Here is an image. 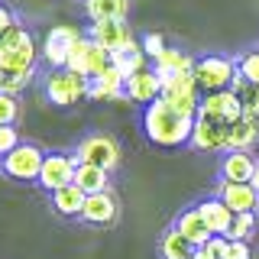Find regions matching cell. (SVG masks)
Listing matches in <instances>:
<instances>
[{
	"label": "cell",
	"mask_w": 259,
	"mask_h": 259,
	"mask_svg": "<svg viewBox=\"0 0 259 259\" xmlns=\"http://www.w3.org/2000/svg\"><path fill=\"white\" fill-rule=\"evenodd\" d=\"M84 198H88V194L81 191L75 182L65 185V188H59V191H52V204H55V210H59V214H65V217H78L81 207H84Z\"/></svg>",
	"instance_id": "cb8c5ba5"
},
{
	"label": "cell",
	"mask_w": 259,
	"mask_h": 259,
	"mask_svg": "<svg viewBox=\"0 0 259 259\" xmlns=\"http://www.w3.org/2000/svg\"><path fill=\"white\" fill-rule=\"evenodd\" d=\"M175 230L182 233V237L188 240L194 249H201V246H204V243H207L210 237H214V233L207 230V224H204V214L198 210V204L178 214V221H175Z\"/></svg>",
	"instance_id": "2e32d148"
},
{
	"label": "cell",
	"mask_w": 259,
	"mask_h": 259,
	"mask_svg": "<svg viewBox=\"0 0 259 259\" xmlns=\"http://www.w3.org/2000/svg\"><path fill=\"white\" fill-rule=\"evenodd\" d=\"M143 130H146V136H149L156 146L172 149V146L191 143L194 117H188V113H178L172 104H165L159 97V101H152L149 107L143 110Z\"/></svg>",
	"instance_id": "6da1fadb"
},
{
	"label": "cell",
	"mask_w": 259,
	"mask_h": 259,
	"mask_svg": "<svg viewBox=\"0 0 259 259\" xmlns=\"http://www.w3.org/2000/svg\"><path fill=\"white\" fill-rule=\"evenodd\" d=\"M13 23H16V16H13V10H10V7H0V36H4V32L10 29Z\"/></svg>",
	"instance_id": "8d00e7d4"
},
{
	"label": "cell",
	"mask_w": 259,
	"mask_h": 259,
	"mask_svg": "<svg viewBox=\"0 0 259 259\" xmlns=\"http://www.w3.org/2000/svg\"><path fill=\"white\" fill-rule=\"evenodd\" d=\"M42 88H46L49 104H55V107H75L78 101L88 97L91 81L84 75H78V71H71V68H52L42 78Z\"/></svg>",
	"instance_id": "3957f363"
},
{
	"label": "cell",
	"mask_w": 259,
	"mask_h": 259,
	"mask_svg": "<svg viewBox=\"0 0 259 259\" xmlns=\"http://www.w3.org/2000/svg\"><path fill=\"white\" fill-rule=\"evenodd\" d=\"M227 136H230V123L227 120H214L198 113L194 117V130H191V146L201 152H221L227 149Z\"/></svg>",
	"instance_id": "8fae6325"
},
{
	"label": "cell",
	"mask_w": 259,
	"mask_h": 259,
	"mask_svg": "<svg viewBox=\"0 0 259 259\" xmlns=\"http://www.w3.org/2000/svg\"><path fill=\"white\" fill-rule=\"evenodd\" d=\"M198 113H204V117H214V120H237L240 117V101L237 94L227 88V91H214V94H201V104H198Z\"/></svg>",
	"instance_id": "9a60e30c"
},
{
	"label": "cell",
	"mask_w": 259,
	"mask_h": 259,
	"mask_svg": "<svg viewBox=\"0 0 259 259\" xmlns=\"http://www.w3.org/2000/svg\"><path fill=\"white\" fill-rule=\"evenodd\" d=\"M221 259H253V249H249L246 240H227V249Z\"/></svg>",
	"instance_id": "836d02e7"
},
{
	"label": "cell",
	"mask_w": 259,
	"mask_h": 259,
	"mask_svg": "<svg viewBox=\"0 0 259 259\" xmlns=\"http://www.w3.org/2000/svg\"><path fill=\"white\" fill-rule=\"evenodd\" d=\"M162 101L172 104L178 113L198 117L201 91H198V84H194L191 75H172V78H162Z\"/></svg>",
	"instance_id": "ba28073f"
},
{
	"label": "cell",
	"mask_w": 259,
	"mask_h": 259,
	"mask_svg": "<svg viewBox=\"0 0 259 259\" xmlns=\"http://www.w3.org/2000/svg\"><path fill=\"white\" fill-rule=\"evenodd\" d=\"M84 10L91 16V23L97 20H126L130 10V0H84Z\"/></svg>",
	"instance_id": "d4e9b609"
},
{
	"label": "cell",
	"mask_w": 259,
	"mask_h": 259,
	"mask_svg": "<svg viewBox=\"0 0 259 259\" xmlns=\"http://www.w3.org/2000/svg\"><path fill=\"white\" fill-rule=\"evenodd\" d=\"M75 156H78V162L101 165V168H107V172H113V168L120 165V146L107 133H91V136H84V140L78 143Z\"/></svg>",
	"instance_id": "52a82bcc"
},
{
	"label": "cell",
	"mask_w": 259,
	"mask_h": 259,
	"mask_svg": "<svg viewBox=\"0 0 259 259\" xmlns=\"http://www.w3.org/2000/svg\"><path fill=\"white\" fill-rule=\"evenodd\" d=\"M194 259H201V253H194Z\"/></svg>",
	"instance_id": "f35d334b"
},
{
	"label": "cell",
	"mask_w": 259,
	"mask_h": 259,
	"mask_svg": "<svg viewBox=\"0 0 259 259\" xmlns=\"http://www.w3.org/2000/svg\"><path fill=\"white\" fill-rule=\"evenodd\" d=\"M75 168H78L75 152H49L46 162H42V172H39V185L52 194V191H59V188L75 182Z\"/></svg>",
	"instance_id": "9c48e42d"
},
{
	"label": "cell",
	"mask_w": 259,
	"mask_h": 259,
	"mask_svg": "<svg viewBox=\"0 0 259 259\" xmlns=\"http://www.w3.org/2000/svg\"><path fill=\"white\" fill-rule=\"evenodd\" d=\"M259 143V120L240 113L237 120H230V136H227V149H243L249 152Z\"/></svg>",
	"instance_id": "d6986e66"
},
{
	"label": "cell",
	"mask_w": 259,
	"mask_h": 259,
	"mask_svg": "<svg viewBox=\"0 0 259 259\" xmlns=\"http://www.w3.org/2000/svg\"><path fill=\"white\" fill-rule=\"evenodd\" d=\"M198 210L204 214V224H207V230L214 233V237H227V230H230V224H233V210L227 207L217 194L198 201Z\"/></svg>",
	"instance_id": "ac0fdd59"
},
{
	"label": "cell",
	"mask_w": 259,
	"mask_h": 259,
	"mask_svg": "<svg viewBox=\"0 0 259 259\" xmlns=\"http://www.w3.org/2000/svg\"><path fill=\"white\" fill-rule=\"evenodd\" d=\"M159 249H162V259H194V253H198V249H194L191 243L175 230V227H168V230L162 233Z\"/></svg>",
	"instance_id": "484cf974"
},
{
	"label": "cell",
	"mask_w": 259,
	"mask_h": 259,
	"mask_svg": "<svg viewBox=\"0 0 259 259\" xmlns=\"http://www.w3.org/2000/svg\"><path fill=\"white\" fill-rule=\"evenodd\" d=\"M113 65H117V55H110L107 49H101L97 42H91L88 36H81L78 46L71 49L68 65H65V68H71V71H78V75H84L88 81H97L101 75H107Z\"/></svg>",
	"instance_id": "277c9868"
},
{
	"label": "cell",
	"mask_w": 259,
	"mask_h": 259,
	"mask_svg": "<svg viewBox=\"0 0 259 259\" xmlns=\"http://www.w3.org/2000/svg\"><path fill=\"white\" fill-rule=\"evenodd\" d=\"M84 36L78 26H52L42 39V59L52 65V68H65L68 65L71 49L78 46V39Z\"/></svg>",
	"instance_id": "30bf717a"
},
{
	"label": "cell",
	"mask_w": 259,
	"mask_h": 259,
	"mask_svg": "<svg viewBox=\"0 0 259 259\" xmlns=\"http://www.w3.org/2000/svg\"><path fill=\"white\" fill-rule=\"evenodd\" d=\"M16 120H20V101L0 94V126H16Z\"/></svg>",
	"instance_id": "1f68e13d"
},
{
	"label": "cell",
	"mask_w": 259,
	"mask_h": 259,
	"mask_svg": "<svg viewBox=\"0 0 259 259\" xmlns=\"http://www.w3.org/2000/svg\"><path fill=\"white\" fill-rule=\"evenodd\" d=\"M16 146H20V133H16V126H0V159H4L7 152H13Z\"/></svg>",
	"instance_id": "e575fe53"
},
{
	"label": "cell",
	"mask_w": 259,
	"mask_h": 259,
	"mask_svg": "<svg viewBox=\"0 0 259 259\" xmlns=\"http://www.w3.org/2000/svg\"><path fill=\"white\" fill-rule=\"evenodd\" d=\"M26 42H32V36L26 32V26H23V23L16 20L13 26L7 29L4 36H0V52H13V49H23Z\"/></svg>",
	"instance_id": "f546056e"
},
{
	"label": "cell",
	"mask_w": 259,
	"mask_h": 259,
	"mask_svg": "<svg viewBox=\"0 0 259 259\" xmlns=\"http://www.w3.org/2000/svg\"><path fill=\"white\" fill-rule=\"evenodd\" d=\"M253 172H256V159L243 149H227V156L221 159L224 182H253Z\"/></svg>",
	"instance_id": "e0dca14e"
},
{
	"label": "cell",
	"mask_w": 259,
	"mask_h": 259,
	"mask_svg": "<svg viewBox=\"0 0 259 259\" xmlns=\"http://www.w3.org/2000/svg\"><path fill=\"white\" fill-rule=\"evenodd\" d=\"M217 198L224 201L233 214H256L259 210V191L249 182H217Z\"/></svg>",
	"instance_id": "7c38bea8"
},
{
	"label": "cell",
	"mask_w": 259,
	"mask_h": 259,
	"mask_svg": "<svg viewBox=\"0 0 259 259\" xmlns=\"http://www.w3.org/2000/svg\"><path fill=\"white\" fill-rule=\"evenodd\" d=\"M123 94L133 104H140V107H149L152 101L162 97V78L156 75V68H143V71H136V75L126 78Z\"/></svg>",
	"instance_id": "4fadbf2b"
},
{
	"label": "cell",
	"mask_w": 259,
	"mask_h": 259,
	"mask_svg": "<svg viewBox=\"0 0 259 259\" xmlns=\"http://www.w3.org/2000/svg\"><path fill=\"white\" fill-rule=\"evenodd\" d=\"M42 162H46V152L32 143H20L13 152H7L0 159V168H4L7 178L13 182H39V172H42Z\"/></svg>",
	"instance_id": "8992f818"
},
{
	"label": "cell",
	"mask_w": 259,
	"mask_h": 259,
	"mask_svg": "<svg viewBox=\"0 0 259 259\" xmlns=\"http://www.w3.org/2000/svg\"><path fill=\"white\" fill-rule=\"evenodd\" d=\"M36 62H39L36 42H26L23 49H13V52H0V68H10V71H36Z\"/></svg>",
	"instance_id": "603a6c76"
},
{
	"label": "cell",
	"mask_w": 259,
	"mask_h": 259,
	"mask_svg": "<svg viewBox=\"0 0 259 259\" xmlns=\"http://www.w3.org/2000/svg\"><path fill=\"white\" fill-rule=\"evenodd\" d=\"M140 46H143V55H146V59H149V62H156L159 55L165 52V39H162L159 32H146Z\"/></svg>",
	"instance_id": "d6a6232c"
},
{
	"label": "cell",
	"mask_w": 259,
	"mask_h": 259,
	"mask_svg": "<svg viewBox=\"0 0 259 259\" xmlns=\"http://www.w3.org/2000/svg\"><path fill=\"white\" fill-rule=\"evenodd\" d=\"M240 75V65L230 55H204L194 62L191 78L198 84L201 94H214V91H227L233 84V78Z\"/></svg>",
	"instance_id": "7a4b0ae2"
},
{
	"label": "cell",
	"mask_w": 259,
	"mask_h": 259,
	"mask_svg": "<svg viewBox=\"0 0 259 259\" xmlns=\"http://www.w3.org/2000/svg\"><path fill=\"white\" fill-rule=\"evenodd\" d=\"M237 65H240V78L259 84V49H253V52H243Z\"/></svg>",
	"instance_id": "4dcf8cb0"
},
{
	"label": "cell",
	"mask_w": 259,
	"mask_h": 259,
	"mask_svg": "<svg viewBox=\"0 0 259 259\" xmlns=\"http://www.w3.org/2000/svg\"><path fill=\"white\" fill-rule=\"evenodd\" d=\"M256 233V214H233V224L227 230V240H253Z\"/></svg>",
	"instance_id": "f1b7e54d"
},
{
	"label": "cell",
	"mask_w": 259,
	"mask_h": 259,
	"mask_svg": "<svg viewBox=\"0 0 259 259\" xmlns=\"http://www.w3.org/2000/svg\"><path fill=\"white\" fill-rule=\"evenodd\" d=\"M152 68H156L159 78H172V75H191L194 68V59L188 52H182V49L175 46H165V52L159 55L156 62H152Z\"/></svg>",
	"instance_id": "ffe728a7"
},
{
	"label": "cell",
	"mask_w": 259,
	"mask_h": 259,
	"mask_svg": "<svg viewBox=\"0 0 259 259\" xmlns=\"http://www.w3.org/2000/svg\"><path fill=\"white\" fill-rule=\"evenodd\" d=\"M123 84H126V75L120 71V65H113L107 75H101L97 81H91L88 97H94V101H107V97H126V94H123Z\"/></svg>",
	"instance_id": "44dd1931"
},
{
	"label": "cell",
	"mask_w": 259,
	"mask_h": 259,
	"mask_svg": "<svg viewBox=\"0 0 259 259\" xmlns=\"http://www.w3.org/2000/svg\"><path fill=\"white\" fill-rule=\"evenodd\" d=\"M120 214V204L110 191H97V194H88L84 198V207H81V221L84 224H94V227H110Z\"/></svg>",
	"instance_id": "5bb4252c"
},
{
	"label": "cell",
	"mask_w": 259,
	"mask_h": 259,
	"mask_svg": "<svg viewBox=\"0 0 259 259\" xmlns=\"http://www.w3.org/2000/svg\"><path fill=\"white\" fill-rule=\"evenodd\" d=\"M88 39L97 42L101 49H107L110 55H123V52L143 49L133 39V29L126 26V20H97V23H91V29H88Z\"/></svg>",
	"instance_id": "5b68a950"
},
{
	"label": "cell",
	"mask_w": 259,
	"mask_h": 259,
	"mask_svg": "<svg viewBox=\"0 0 259 259\" xmlns=\"http://www.w3.org/2000/svg\"><path fill=\"white\" fill-rule=\"evenodd\" d=\"M224 249H227V237H210L198 253H201V259H221Z\"/></svg>",
	"instance_id": "d590c367"
},
{
	"label": "cell",
	"mask_w": 259,
	"mask_h": 259,
	"mask_svg": "<svg viewBox=\"0 0 259 259\" xmlns=\"http://www.w3.org/2000/svg\"><path fill=\"white\" fill-rule=\"evenodd\" d=\"M36 78V71H10V68H0V94H10L16 97L20 91H26Z\"/></svg>",
	"instance_id": "83f0119b"
},
{
	"label": "cell",
	"mask_w": 259,
	"mask_h": 259,
	"mask_svg": "<svg viewBox=\"0 0 259 259\" xmlns=\"http://www.w3.org/2000/svg\"><path fill=\"white\" fill-rule=\"evenodd\" d=\"M230 91L237 94V101H240V110L246 113V117H256L259 120V84H253V81H246V78H233V84H230Z\"/></svg>",
	"instance_id": "4316f807"
},
{
	"label": "cell",
	"mask_w": 259,
	"mask_h": 259,
	"mask_svg": "<svg viewBox=\"0 0 259 259\" xmlns=\"http://www.w3.org/2000/svg\"><path fill=\"white\" fill-rule=\"evenodd\" d=\"M75 185L84 194H97V191H107L110 188V172L101 165H88V162H78L75 168Z\"/></svg>",
	"instance_id": "7402d4cb"
},
{
	"label": "cell",
	"mask_w": 259,
	"mask_h": 259,
	"mask_svg": "<svg viewBox=\"0 0 259 259\" xmlns=\"http://www.w3.org/2000/svg\"><path fill=\"white\" fill-rule=\"evenodd\" d=\"M249 185H253V188L259 191V162H256V172H253V182H249Z\"/></svg>",
	"instance_id": "74e56055"
}]
</instances>
